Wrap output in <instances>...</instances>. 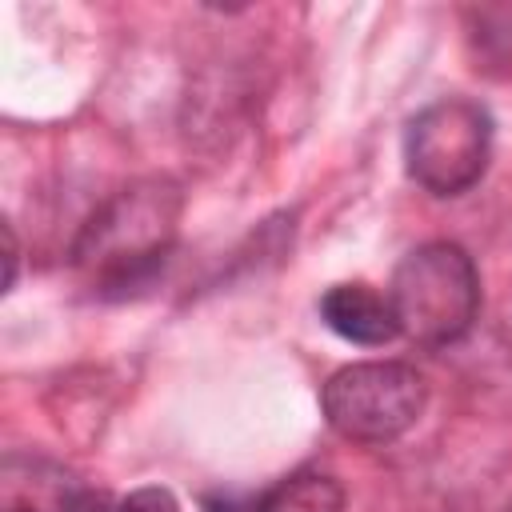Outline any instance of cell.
<instances>
[{
	"label": "cell",
	"instance_id": "obj_1",
	"mask_svg": "<svg viewBox=\"0 0 512 512\" xmlns=\"http://www.w3.org/2000/svg\"><path fill=\"white\" fill-rule=\"evenodd\" d=\"M184 196L172 180H136L108 196L72 244V264L88 276L96 296L124 300L148 288L176 244Z\"/></svg>",
	"mask_w": 512,
	"mask_h": 512
},
{
	"label": "cell",
	"instance_id": "obj_2",
	"mask_svg": "<svg viewBox=\"0 0 512 512\" xmlns=\"http://www.w3.org/2000/svg\"><path fill=\"white\" fill-rule=\"evenodd\" d=\"M400 336L424 348H448L476 324L480 272L472 256L452 240L416 244L392 272L388 288Z\"/></svg>",
	"mask_w": 512,
	"mask_h": 512
},
{
	"label": "cell",
	"instance_id": "obj_3",
	"mask_svg": "<svg viewBox=\"0 0 512 512\" xmlns=\"http://www.w3.org/2000/svg\"><path fill=\"white\" fill-rule=\"evenodd\" d=\"M492 112L468 96L424 104L404 128V168L432 196L468 192L492 160Z\"/></svg>",
	"mask_w": 512,
	"mask_h": 512
},
{
	"label": "cell",
	"instance_id": "obj_4",
	"mask_svg": "<svg viewBox=\"0 0 512 512\" xmlns=\"http://www.w3.org/2000/svg\"><path fill=\"white\" fill-rule=\"evenodd\" d=\"M428 404V380L404 360H360L328 376L320 392L324 420L352 444L400 440Z\"/></svg>",
	"mask_w": 512,
	"mask_h": 512
},
{
	"label": "cell",
	"instance_id": "obj_5",
	"mask_svg": "<svg viewBox=\"0 0 512 512\" xmlns=\"http://www.w3.org/2000/svg\"><path fill=\"white\" fill-rule=\"evenodd\" d=\"M320 320L340 340L360 344V348H384L388 340L400 336V324H396L388 292H376L372 284H360V280L332 284L320 296Z\"/></svg>",
	"mask_w": 512,
	"mask_h": 512
},
{
	"label": "cell",
	"instance_id": "obj_6",
	"mask_svg": "<svg viewBox=\"0 0 512 512\" xmlns=\"http://www.w3.org/2000/svg\"><path fill=\"white\" fill-rule=\"evenodd\" d=\"M256 512H344V488L324 472H296L264 492Z\"/></svg>",
	"mask_w": 512,
	"mask_h": 512
},
{
	"label": "cell",
	"instance_id": "obj_7",
	"mask_svg": "<svg viewBox=\"0 0 512 512\" xmlns=\"http://www.w3.org/2000/svg\"><path fill=\"white\" fill-rule=\"evenodd\" d=\"M116 512H180V500H176L168 488L148 484V488L128 492V496L116 504Z\"/></svg>",
	"mask_w": 512,
	"mask_h": 512
},
{
	"label": "cell",
	"instance_id": "obj_8",
	"mask_svg": "<svg viewBox=\"0 0 512 512\" xmlns=\"http://www.w3.org/2000/svg\"><path fill=\"white\" fill-rule=\"evenodd\" d=\"M204 512H256V500H244V496H208L204 500Z\"/></svg>",
	"mask_w": 512,
	"mask_h": 512
},
{
	"label": "cell",
	"instance_id": "obj_9",
	"mask_svg": "<svg viewBox=\"0 0 512 512\" xmlns=\"http://www.w3.org/2000/svg\"><path fill=\"white\" fill-rule=\"evenodd\" d=\"M4 240H8V288L16 284V256H20V248H16V232H12V224H4Z\"/></svg>",
	"mask_w": 512,
	"mask_h": 512
},
{
	"label": "cell",
	"instance_id": "obj_10",
	"mask_svg": "<svg viewBox=\"0 0 512 512\" xmlns=\"http://www.w3.org/2000/svg\"><path fill=\"white\" fill-rule=\"evenodd\" d=\"M8 512H36V508H8Z\"/></svg>",
	"mask_w": 512,
	"mask_h": 512
},
{
	"label": "cell",
	"instance_id": "obj_11",
	"mask_svg": "<svg viewBox=\"0 0 512 512\" xmlns=\"http://www.w3.org/2000/svg\"><path fill=\"white\" fill-rule=\"evenodd\" d=\"M500 512H512V500H508V504H504V508H500Z\"/></svg>",
	"mask_w": 512,
	"mask_h": 512
}]
</instances>
